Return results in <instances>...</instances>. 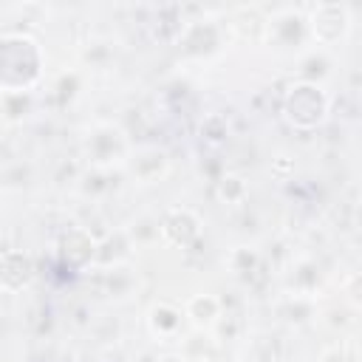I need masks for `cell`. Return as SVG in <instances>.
Here are the masks:
<instances>
[{
	"mask_svg": "<svg viewBox=\"0 0 362 362\" xmlns=\"http://www.w3.org/2000/svg\"><path fill=\"white\" fill-rule=\"evenodd\" d=\"M45 76V48L28 31H0V93H28Z\"/></svg>",
	"mask_w": 362,
	"mask_h": 362,
	"instance_id": "1",
	"label": "cell"
},
{
	"mask_svg": "<svg viewBox=\"0 0 362 362\" xmlns=\"http://www.w3.org/2000/svg\"><path fill=\"white\" fill-rule=\"evenodd\" d=\"M331 107H334V96L328 93V88L317 82H303V79H294L280 99L283 122L300 133L320 130L328 122Z\"/></svg>",
	"mask_w": 362,
	"mask_h": 362,
	"instance_id": "2",
	"label": "cell"
},
{
	"mask_svg": "<svg viewBox=\"0 0 362 362\" xmlns=\"http://www.w3.org/2000/svg\"><path fill=\"white\" fill-rule=\"evenodd\" d=\"M133 153V141L127 130L116 122H93L85 127L82 136V158L88 161L90 170L96 173H113L124 170L127 158Z\"/></svg>",
	"mask_w": 362,
	"mask_h": 362,
	"instance_id": "3",
	"label": "cell"
},
{
	"mask_svg": "<svg viewBox=\"0 0 362 362\" xmlns=\"http://www.w3.org/2000/svg\"><path fill=\"white\" fill-rule=\"evenodd\" d=\"M263 45H269L274 54H283V57H303L308 48H314L308 23H305V11L286 6V8L266 14Z\"/></svg>",
	"mask_w": 362,
	"mask_h": 362,
	"instance_id": "4",
	"label": "cell"
},
{
	"mask_svg": "<svg viewBox=\"0 0 362 362\" xmlns=\"http://www.w3.org/2000/svg\"><path fill=\"white\" fill-rule=\"evenodd\" d=\"M305 23H308V34H311V45L317 48H334L342 45L351 37L354 28V14L351 6L345 3H317L305 11Z\"/></svg>",
	"mask_w": 362,
	"mask_h": 362,
	"instance_id": "5",
	"label": "cell"
},
{
	"mask_svg": "<svg viewBox=\"0 0 362 362\" xmlns=\"http://www.w3.org/2000/svg\"><path fill=\"white\" fill-rule=\"evenodd\" d=\"M226 42H229L226 25L212 17H198L184 23L175 37L178 54L184 59H212L226 48Z\"/></svg>",
	"mask_w": 362,
	"mask_h": 362,
	"instance_id": "6",
	"label": "cell"
},
{
	"mask_svg": "<svg viewBox=\"0 0 362 362\" xmlns=\"http://www.w3.org/2000/svg\"><path fill=\"white\" fill-rule=\"evenodd\" d=\"M158 232H161V243L173 249H189L204 238V221L189 206H170L158 218Z\"/></svg>",
	"mask_w": 362,
	"mask_h": 362,
	"instance_id": "7",
	"label": "cell"
},
{
	"mask_svg": "<svg viewBox=\"0 0 362 362\" xmlns=\"http://www.w3.org/2000/svg\"><path fill=\"white\" fill-rule=\"evenodd\" d=\"M96 240L99 238H93L90 229H85V226H68V229H62V235L57 238L59 263L68 272H88V269H93Z\"/></svg>",
	"mask_w": 362,
	"mask_h": 362,
	"instance_id": "8",
	"label": "cell"
},
{
	"mask_svg": "<svg viewBox=\"0 0 362 362\" xmlns=\"http://www.w3.org/2000/svg\"><path fill=\"white\" fill-rule=\"evenodd\" d=\"M124 170L136 184H158V181H164L170 175L173 158H170V153L164 147L144 144V147H133Z\"/></svg>",
	"mask_w": 362,
	"mask_h": 362,
	"instance_id": "9",
	"label": "cell"
},
{
	"mask_svg": "<svg viewBox=\"0 0 362 362\" xmlns=\"http://www.w3.org/2000/svg\"><path fill=\"white\" fill-rule=\"evenodd\" d=\"M37 277V263L23 249H0V291L20 294Z\"/></svg>",
	"mask_w": 362,
	"mask_h": 362,
	"instance_id": "10",
	"label": "cell"
},
{
	"mask_svg": "<svg viewBox=\"0 0 362 362\" xmlns=\"http://www.w3.org/2000/svg\"><path fill=\"white\" fill-rule=\"evenodd\" d=\"M144 325H147V331H150L153 339H158V342H173V339H178V337L184 334L187 320H184L181 305H175V303H170V300H153V303L147 305Z\"/></svg>",
	"mask_w": 362,
	"mask_h": 362,
	"instance_id": "11",
	"label": "cell"
},
{
	"mask_svg": "<svg viewBox=\"0 0 362 362\" xmlns=\"http://www.w3.org/2000/svg\"><path fill=\"white\" fill-rule=\"evenodd\" d=\"M181 311H184V320H187L189 328L215 331L218 322L223 320V300L218 294H212V291H198V294L184 300Z\"/></svg>",
	"mask_w": 362,
	"mask_h": 362,
	"instance_id": "12",
	"label": "cell"
},
{
	"mask_svg": "<svg viewBox=\"0 0 362 362\" xmlns=\"http://www.w3.org/2000/svg\"><path fill=\"white\" fill-rule=\"evenodd\" d=\"M136 255V243L130 240L127 229H113L107 232L105 238L96 240V255H93V269H119V266H127Z\"/></svg>",
	"mask_w": 362,
	"mask_h": 362,
	"instance_id": "13",
	"label": "cell"
},
{
	"mask_svg": "<svg viewBox=\"0 0 362 362\" xmlns=\"http://www.w3.org/2000/svg\"><path fill=\"white\" fill-rule=\"evenodd\" d=\"M322 288V269L314 257H297L288 272H286V294H294V297H308V300H317Z\"/></svg>",
	"mask_w": 362,
	"mask_h": 362,
	"instance_id": "14",
	"label": "cell"
},
{
	"mask_svg": "<svg viewBox=\"0 0 362 362\" xmlns=\"http://www.w3.org/2000/svg\"><path fill=\"white\" fill-rule=\"evenodd\" d=\"M226 25V34L229 40H240V42H255V45H263V34H266V14L260 8H238L229 14V20L223 23Z\"/></svg>",
	"mask_w": 362,
	"mask_h": 362,
	"instance_id": "15",
	"label": "cell"
},
{
	"mask_svg": "<svg viewBox=\"0 0 362 362\" xmlns=\"http://www.w3.org/2000/svg\"><path fill=\"white\" fill-rule=\"evenodd\" d=\"M37 110V93H0V124L6 127H17L23 122H28Z\"/></svg>",
	"mask_w": 362,
	"mask_h": 362,
	"instance_id": "16",
	"label": "cell"
},
{
	"mask_svg": "<svg viewBox=\"0 0 362 362\" xmlns=\"http://www.w3.org/2000/svg\"><path fill=\"white\" fill-rule=\"evenodd\" d=\"M215 198L223 204V206H240L246 204L249 198V184L243 175L238 173H223L218 181H215Z\"/></svg>",
	"mask_w": 362,
	"mask_h": 362,
	"instance_id": "17",
	"label": "cell"
},
{
	"mask_svg": "<svg viewBox=\"0 0 362 362\" xmlns=\"http://www.w3.org/2000/svg\"><path fill=\"white\" fill-rule=\"evenodd\" d=\"M82 68H93V71H105L116 62V42L110 40H90L82 45Z\"/></svg>",
	"mask_w": 362,
	"mask_h": 362,
	"instance_id": "18",
	"label": "cell"
},
{
	"mask_svg": "<svg viewBox=\"0 0 362 362\" xmlns=\"http://www.w3.org/2000/svg\"><path fill=\"white\" fill-rule=\"evenodd\" d=\"M226 269L235 274V277H252L257 269H260V252L255 246H232L226 252Z\"/></svg>",
	"mask_w": 362,
	"mask_h": 362,
	"instance_id": "19",
	"label": "cell"
},
{
	"mask_svg": "<svg viewBox=\"0 0 362 362\" xmlns=\"http://www.w3.org/2000/svg\"><path fill=\"white\" fill-rule=\"evenodd\" d=\"M331 74V59L322 48H308L303 57H300V79L303 82H317L322 85L325 76Z\"/></svg>",
	"mask_w": 362,
	"mask_h": 362,
	"instance_id": "20",
	"label": "cell"
},
{
	"mask_svg": "<svg viewBox=\"0 0 362 362\" xmlns=\"http://www.w3.org/2000/svg\"><path fill=\"white\" fill-rule=\"evenodd\" d=\"M277 311H280V317H283L286 322H291V325H303L305 320L317 317V303H314V300H308V297L286 294Z\"/></svg>",
	"mask_w": 362,
	"mask_h": 362,
	"instance_id": "21",
	"label": "cell"
},
{
	"mask_svg": "<svg viewBox=\"0 0 362 362\" xmlns=\"http://www.w3.org/2000/svg\"><path fill=\"white\" fill-rule=\"evenodd\" d=\"M105 286H107V294L116 297V300H124L133 294V288L139 286V280L133 277L130 266H119V269H107L105 272Z\"/></svg>",
	"mask_w": 362,
	"mask_h": 362,
	"instance_id": "22",
	"label": "cell"
},
{
	"mask_svg": "<svg viewBox=\"0 0 362 362\" xmlns=\"http://www.w3.org/2000/svg\"><path fill=\"white\" fill-rule=\"evenodd\" d=\"M124 229H127L130 240L136 243V249H139V246H153V243H158V240H161L158 218H150V215L136 218V221H133L130 226H124Z\"/></svg>",
	"mask_w": 362,
	"mask_h": 362,
	"instance_id": "23",
	"label": "cell"
},
{
	"mask_svg": "<svg viewBox=\"0 0 362 362\" xmlns=\"http://www.w3.org/2000/svg\"><path fill=\"white\" fill-rule=\"evenodd\" d=\"M317 362H359V348L354 339H337L320 354Z\"/></svg>",
	"mask_w": 362,
	"mask_h": 362,
	"instance_id": "24",
	"label": "cell"
},
{
	"mask_svg": "<svg viewBox=\"0 0 362 362\" xmlns=\"http://www.w3.org/2000/svg\"><path fill=\"white\" fill-rule=\"evenodd\" d=\"M79 85H82V74H79V71H65V74H59V79L54 82L51 93L65 105V102H74Z\"/></svg>",
	"mask_w": 362,
	"mask_h": 362,
	"instance_id": "25",
	"label": "cell"
},
{
	"mask_svg": "<svg viewBox=\"0 0 362 362\" xmlns=\"http://www.w3.org/2000/svg\"><path fill=\"white\" fill-rule=\"evenodd\" d=\"M226 136H229V124H226V119H223L221 113H209V116H204V122H201V139H204V141H209V144H221Z\"/></svg>",
	"mask_w": 362,
	"mask_h": 362,
	"instance_id": "26",
	"label": "cell"
},
{
	"mask_svg": "<svg viewBox=\"0 0 362 362\" xmlns=\"http://www.w3.org/2000/svg\"><path fill=\"white\" fill-rule=\"evenodd\" d=\"M156 362H189V359H187L181 351H167V354H161Z\"/></svg>",
	"mask_w": 362,
	"mask_h": 362,
	"instance_id": "27",
	"label": "cell"
}]
</instances>
